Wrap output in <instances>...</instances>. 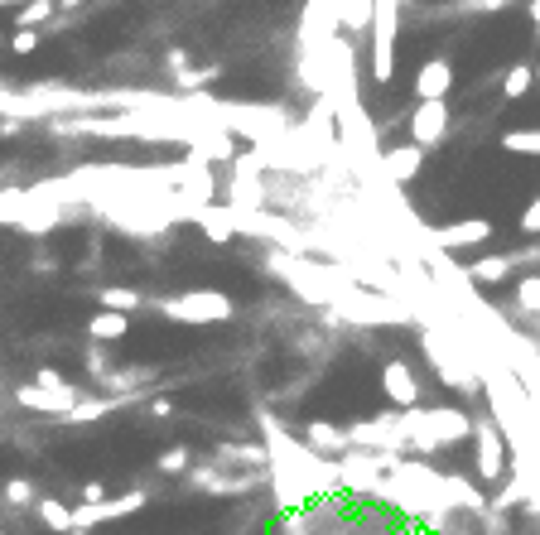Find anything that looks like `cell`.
Here are the masks:
<instances>
[{
	"label": "cell",
	"instance_id": "1",
	"mask_svg": "<svg viewBox=\"0 0 540 535\" xmlns=\"http://www.w3.org/2000/svg\"><path fill=\"white\" fill-rule=\"evenodd\" d=\"M405 429H410V449L415 454H439L454 449L473 434V420L454 410V405H410L405 410Z\"/></svg>",
	"mask_w": 540,
	"mask_h": 535
},
{
	"label": "cell",
	"instance_id": "2",
	"mask_svg": "<svg viewBox=\"0 0 540 535\" xmlns=\"http://www.w3.org/2000/svg\"><path fill=\"white\" fill-rule=\"evenodd\" d=\"M155 314H164L169 323H193V328H208V323H227L237 314V304L222 295V290H184V295H164L155 299Z\"/></svg>",
	"mask_w": 540,
	"mask_h": 535
},
{
	"label": "cell",
	"instance_id": "3",
	"mask_svg": "<svg viewBox=\"0 0 540 535\" xmlns=\"http://www.w3.org/2000/svg\"><path fill=\"white\" fill-rule=\"evenodd\" d=\"M352 449H381V454H405L410 449V429H405V410H381L348 425Z\"/></svg>",
	"mask_w": 540,
	"mask_h": 535
},
{
	"label": "cell",
	"instance_id": "4",
	"mask_svg": "<svg viewBox=\"0 0 540 535\" xmlns=\"http://www.w3.org/2000/svg\"><path fill=\"white\" fill-rule=\"evenodd\" d=\"M15 401L25 405V410H39V415H68L82 401V391L68 386L54 367H39V376L29 386H15Z\"/></svg>",
	"mask_w": 540,
	"mask_h": 535
},
{
	"label": "cell",
	"instance_id": "5",
	"mask_svg": "<svg viewBox=\"0 0 540 535\" xmlns=\"http://www.w3.org/2000/svg\"><path fill=\"white\" fill-rule=\"evenodd\" d=\"M420 348H425V357L434 362V372H439V381H444L449 391H459V396H478V386H483V381H478V372L468 367L463 348L449 352L454 343H444L439 333H425V338H420Z\"/></svg>",
	"mask_w": 540,
	"mask_h": 535
},
{
	"label": "cell",
	"instance_id": "6",
	"mask_svg": "<svg viewBox=\"0 0 540 535\" xmlns=\"http://www.w3.org/2000/svg\"><path fill=\"white\" fill-rule=\"evenodd\" d=\"M473 468L483 482H502L507 473V449H502V429L492 425L487 415L473 420Z\"/></svg>",
	"mask_w": 540,
	"mask_h": 535
},
{
	"label": "cell",
	"instance_id": "7",
	"mask_svg": "<svg viewBox=\"0 0 540 535\" xmlns=\"http://www.w3.org/2000/svg\"><path fill=\"white\" fill-rule=\"evenodd\" d=\"M145 502H150V492H145V487H131V492H121V497H102V502H82V507H73V526L97 531L102 521H121V516L145 511Z\"/></svg>",
	"mask_w": 540,
	"mask_h": 535
},
{
	"label": "cell",
	"instance_id": "8",
	"mask_svg": "<svg viewBox=\"0 0 540 535\" xmlns=\"http://www.w3.org/2000/svg\"><path fill=\"white\" fill-rule=\"evenodd\" d=\"M492 237H497V227L487 217H463V222H444V227L430 232L439 251H473V246H487Z\"/></svg>",
	"mask_w": 540,
	"mask_h": 535
},
{
	"label": "cell",
	"instance_id": "9",
	"mask_svg": "<svg viewBox=\"0 0 540 535\" xmlns=\"http://www.w3.org/2000/svg\"><path fill=\"white\" fill-rule=\"evenodd\" d=\"M381 396L396 405V410L420 405V376H415V367L405 357H386L381 362Z\"/></svg>",
	"mask_w": 540,
	"mask_h": 535
},
{
	"label": "cell",
	"instance_id": "10",
	"mask_svg": "<svg viewBox=\"0 0 540 535\" xmlns=\"http://www.w3.org/2000/svg\"><path fill=\"white\" fill-rule=\"evenodd\" d=\"M444 135H449V102H444V97L420 102L415 116H410V140H415V145H425V150H434Z\"/></svg>",
	"mask_w": 540,
	"mask_h": 535
},
{
	"label": "cell",
	"instance_id": "11",
	"mask_svg": "<svg viewBox=\"0 0 540 535\" xmlns=\"http://www.w3.org/2000/svg\"><path fill=\"white\" fill-rule=\"evenodd\" d=\"M299 439H304L314 454H324V458H338V454H348L352 449L348 429L333 425V420H304V425H299Z\"/></svg>",
	"mask_w": 540,
	"mask_h": 535
},
{
	"label": "cell",
	"instance_id": "12",
	"mask_svg": "<svg viewBox=\"0 0 540 535\" xmlns=\"http://www.w3.org/2000/svg\"><path fill=\"white\" fill-rule=\"evenodd\" d=\"M454 92V63L449 58H425L415 68V97L430 102V97H449Z\"/></svg>",
	"mask_w": 540,
	"mask_h": 535
},
{
	"label": "cell",
	"instance_id": "13",
	"mask_svg": "<svg viewBox=\"0 0 540 535\" xmlns=\"http://www.w3.org/2000/svg\"><path fill=\"white\" fill-rule=\"evenodd\" d=\"M381 169H386V179H391V184H410V179L425 169V145H415V140H410V145L386 150V155H381Z\"/></svg>",
	"mask_w": 540,
	"mask_h": 535
},
{
	"label": "cell",
	"instance_id": "14",
	"mask_svg": "<svg viewBox=\"0 0 540 535\" xmlns=\"http://www.w3.org/2000/svg\"><path fill=\"white\" fill-rule=\"evenodd\" d=\"M126 333H131V314H121V309H97L87 319V338L92 343H121Z\"/></svg>",
	"mask_w": 540,
	"mask_h": 535
},
{
	"label": "cell",
	"instance_id": "15",
	"mask_svg": "<svg viewBox=\"0 0 540 535\" xmlns=\"http://www.w3.org/2000/svg\"><path fill=\"white\" fill-rule=\"evenodd\" d=\"M155 381H160L155 367H111V372L102 376V386H107L111 396H131V391H140V386H155Z\"/></svg>",
	"mask_w": 540,
	"mask_h": 535
},
{
	"label": "cell",
	"instance_id": "16",
	"mask_svg": "<svg viewBox=\"0 0 540 535\" xmlns=\"http://www.w3.org/2000/svg\"><path fill=\"white\" fill-rule=\"evenodd\" d=\"M338 10V25L352 34H372V0H333Z\"/></svg>",
	"mask_w": 540,
	"mask_h": 535
},
{
	"label": "cell",
	"instance_id": "17",
	"mask_svg": "<svg viewBox=\"0 0 540 535\" xmlns=\"http://www.w3.org/2000/svg\"><path fill=\"white\" fill-rule=\"evenodd\" d=\"M34 511H39V521H44L49 531H58V535L73 531V507H68V502H58V497H39Z\"/></svg>",
	"mask_w": 540,
	"mask_h": 535
},
{
	"label": "cell",
	"instance_id": "18",
	"mask_svg": "<svg viewBox=\"0 0 540 535\" xmlns=\"http://www.w3.org/2000/svg\"><path fill=\"white\" fill-rule=\"evenodd\" d=\"M116 405H121V396H92V401H78V405H73V410H68L63 420H68V425H92V420L111 415Z\"/></svg>",
	"mask_w": 540,
	"mask_h": 535
},
{
	"label": "cell",
	"instance_id": "19",
	"mask_svg": "<svg viewBox=\"0 0 540 535\" xmlns=\"http://www.w3.org/2000/svg\"><path fill=\"white\" fill-rule=\"evenodd\" d=\"M468 275H473L478 285H502V280L512 275V256H487L478 266H468Z\"/></svg>",
	"mask_w": 540,
	"mask_h": 535
},
{
	"label": "cell",
	"instance_id": "20",
	"mask_svg": "<svg viewBox=\"0 0 540 535\" xmlns=\"http://www.w3.org/2000/svg\"><path fill=\"white\" fill-rule=\"evenodd\" d=\"M97 299H102V309H121V314H131V309L145 304V295L140 290H126V285H107V290H97Z\"/></svg>",
	"mask_w": 540,
	"mask_h": 535
},
{
	"label": "cell",
	"instance_id": "21",
	"mask_svg": "<svg viewBox=\"0 0 540 535\" xmlns=\"http://www.w3.org/2000/svg\"><path fill=\"white\" fill-rule=\"evenodd\" d=\"M531 87H536V68H531V63H516L512 73L502 78V97H507V102H516V97H526Z\"/></svg>",
	"mask_w": 540,
	"mask_h": 535
},
{
	"label": "cell",
	"instance_id": "22",
	"mask_svg": "<svg viewBox=\"0 0 540 535\" xmlns=\"http://www.w3.org/2000/svg\"><path fill=\"white\" fill-rule=\"evenodd\" d=\"M526 502V478H507L502 487H497V497H487V507L492 511H512Z\"/></svg>",
	"mask_w": 540,
	"mask_h": 535
},
{
	"label": "cell",
	"instance_id": "23",
	"mask_svg": "<svg viewBox=\"0 0 540 535\" xmlns=\"http://www.w3.org/2000/svg\"><path fill=\"white\" fill-rule=\"evenodd\" d=\"M189 463H193V454L179 444V449H164V454L155 458V473H160V478H179V473H189Z\"/></svg>",
	"mask_w": 540,
	"mask_h": 535
},
{
	"label": "cell",
	"instance_id": "24",
	"mask_svg": "<svg viewBox=\"0 0 540 535\" xmlns=\"http://www.w3.org/2000/svg\"><path fill=\"white\" fill-rule=\"evenodd\" d=\"M516 309H521L526 319H540V275H526V280L516 285Z\"/></svg>",
	"mask_w": 540,
	"mask_h": 535
},
{
	"label": "cell",
	"instance_id": "25",
	"mask_svg": "<svg viewBox=\"0 0 540 535\" xmlns=\"http://www.w3.org/2000/svg\"><path fill=\"white\" fill-rule=\"evenodd\" d=\"M5 502H10L15 511H25V507H34V502H39V492H34V482L10 478V482H5Z\"/></svg>",
	"mask_w": 540,
	"mask_h": 535
},
{
	"label": "cell",
	"instance_id": "26",
	"mask_svg": "<svg viewBox=\"0 0 540 535\" xmlns=\"http://www.w3.org/2000/svg\"><path fill=\"white\" fill-rule=\"evenodd\" d=\"M502 150H512V155H540V131H507L502 135Z\"/></svg>",
	"mask_w": 540,
	"mask_h": 535
},
{
	"label": "cell",
	"instance_id": "27",
	"mask_svg": "<svg viewBox=\"0 0 540 535\" xmlns=\"http://www.w3.org/2000/svg\"><path fill=\"white\" fill-rule=\"evenodd\" d=\"M58 10V0H29L25 10H20V29H34V25H44L49 15Z\"/></svg>",
	"mask_w": 540,
	"mask_h": 535
},
{
	"label": "cell",
	"instance_id": "28",
	"mask_svg": "<svg viewBox=\"0 0 540 535\" xmlns=\"http://www.w3.org/2000/svg\"><path fill=\"white\" fill-rule=\"evenodd\" d=\"M87 372L97 376V381H102V376L111 372V352L102 348V343H97V348H87Z\"/></svg>",
	"mask_w": 540,
	"mask_h": 535
},
{
	"label": "cell",
	"instance_id": "29",
	"mask_svg": "<svg viewBox=\"0 0 540 535\" xmlns=\"http://www.w3.org/2000/svg\"><path fill=\"white\" fill-rule=\"evenodd\" d=\"M10 49H15L20 58L34 54V49H39V34H34V29H15V34H10Z\"/></svg>",
	"mask_w": 540,
	"mask_h": 535
},
{
	"label": "cell",
	"instance_id": "30",
	"mask_svg": "<svg viewBox=\"0 0 540 535\" xmlns=\"http://www.w3.org/2000/svg\"><path fill=\"white\" fill-rule=\"evenodd\" d=\"M521 232H526V237H540V193H536V203L521 213Z\"/></svg>",
	"mask_w": 540,
	"mask_h": 535
},
{
	"label": "cell",
	"instance_id": "31",
	"mask_svg": "<svg viewBox=\"0 0 540 535\" xmlns=\"http://www.w3.org/2000/svg\"><path fill=\"white\" fill-rule=\"evenodd\" d=\"M102 497H107L102 482H82V502H102Z\"/></svg>",
	"mask_w": 540,
	"mask_h": 535
},
{
	"label": "cell",
	"instance_id": "32",
	"mask_svg": "<svg viewBox=\"0 0 540 535\" xmlns=\"http://www.w3.org/2000/svg\"><path fill=\"white\" fill-rule=\"evenodd\" d=\"M150 415H155V420H169V415H174V405H169V401H150Z\"/></svg>",
	"mask_w": 540,
	"mask_h": 535
},
{
	"label": "cell",
	"instance_id": "33",
	"mask_svg": "<svg viewBox=\"0 0 540 535\" xmlns=\"http://www.w3.org/2000/svg\"><path fill=\"white\" fill-rule=\"evenodd\" d=\"M526 10H531V20H536V34H540V0H531Z\"/></svg>",
	"mask_w": 540,
	"mask_h": 535
},
{
	"label": "cell",
	"instance_id": "34",
	"mask_svg": "<svg viewBox=\"0 0 540 535\" xmlns=\"http://www.w3.org/2000/svg\"><path fill=\"white\" fill-rule=\"evenodd\" d=\"M68 535H97V531H87V526H73V531H68Z\"/></svg>",
	"mask_w": 540,
	"mask_h": 535
},
{
	"label": "cell",
	"instance_id": "35",
	"mask_svg": "<svg viewBox=\"0 0 540 535\" xmlns=\"http://www.w3.org/2000/svg\"><path fill=\"white\" fill-rule=\"evenodd\" d=\"M58 5H63V10H73V5H78V0H58Z\"/></svg>",
	"mask_w": 540,
	"mask_h": 535
},
{
	"label": "cell",
	"instance_id": "36",
	"mask_svg": "<svg viewBox=\"0 0 540 535\" xmlns=\"http://www.w3.org/2000/svg\"><path fill=\"white\" fill-rule=\"evenodd\" d=\"M536 82H540V68H536Z\"/></svg>",
	"mask_w": 540,
	"mask_h": 535
}]
</instances>
